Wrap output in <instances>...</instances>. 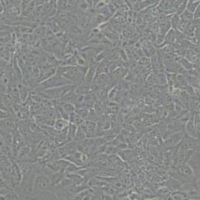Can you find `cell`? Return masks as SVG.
I'll use <instances>...</instances> for the list:
<instances>
[{"instance_id":"6","label":"cell","mask_w":200,"mask_h":200,"mask_svg":"<svg viewBox=\"0 0 200 200\" xmlns=\"http://www.w3.org/2000/svg\"><path fill=\"white\" fill-rule=\"evenodd\" d=\"M194 113L195 112H191L190 119L185 124L184 131H185V134H186L188 136L195 137V138H199V132L196 130L195 123H194Z\"/></svg>"},{"instance_id":"10","label":"cell","mask_w":200,"mask_h":200,"mask_svg":"<svg viewBox=\"0 0 200 200\" xmlns=\"http://www.w3.org/2000/svg\"><path fill=\"white\" fill-rule=\"evenodd\" d=\"M199 6V1H191L188 0L187 5H186V9L193 13L196 9Z\"/></svg>"},{"instance_id":"3","label":"cell","mask_w":200,"mask_h":200,"mask_svg":"<svg viewBox=\"0 0 200 200\" xmlns=\"http://www.w3.org/2000/svg\"><path fill=\"white\" fill-rule=\"evenodd\" d=\"M174 149L199 151V138H195L185 134L179 143L174 147Z\"/></svg>"},{"instance_id":"2","label":"cell","mask_w":200,"mask_h":200,"mask_svg":"<svg viewBox=\"0 0 200 200\" xmlns=\"http://www.w3.org/2000/svg\"><path fill=\"white\" fill-rule=\"evenodd\" d=\"M75 86L73 84H67L65 86H58L54 88L47 89L43 90V93L49 99H61L69 91L74 90Z\"/></svg>"},{"instance_id":"11","label":"cell","mask_w":200,"mask_h":200,"mask_svg":"<svg viewBox=\"0 0 200 200\" xmlns=\"http://www.w3.org/2000/svg\"><path fill=\"white\" fill-rule=\"evenodd\" d=\"M62 108H63V111L65 112L66 114H70L72 112H75V107L74 106V104L71 103H68V102H64L63 104L62 105Z\"/></svg>"},{"instance_id":"1","label":"cell","mask_w":200,"mask_h":200,"mask_svg":"<svg viewBox=\"0 0 200 200\" xmlns=\"http://www.w3.org/2000/svg\"><path fill=\"white\" fill-rule=\"evenodd\" d=\"M67 84L71 83L66 78L63 77V75L56 72V74L52 75L51 77L48 78L46 81L41 82L40 87L44 90H47V89L58 87V86H65V85H67Z\"/></svg>"},{"instance_id":"8","label":"cell","mask_w":200,"mask_h":200,"mask_svg":"<svg viewBox=\"0 0 200 200\" xmlns=\"http://www.w3.org/2000/svg\"><path fill=\"white\" fill-rule=\"evenodd\" d=\"M68 120L69 122L71 123H74V124H76V125L79 126L80 124L84 122V119L81 118V117L79 115L77 112H74L69 114V116H68Z\"/></svg>"},{"instance_id":"7","label":"cell","mask_w":200,"mask_h":200,"mask_svg":"<svg viewBox=\"0 0 200 200\" xmlns=\"http://www.w3.org/2000/svg\"><path fill=\"white\" fill-rule=\"evenodd\" d=\"M69 120L67 119H58L57 121L55 122L54 127L55 129L59 131V132H62L65 128H67L68 125H69Z\"/></svg>"},{"instance_id":"9","label":"cell","mask_w":200,"mask_h":200,"mask_svg":"<svg viewBox=\"0 0 200 200\" xmlns=\"http://www.w3.org/2000/svg\"><path fill=\"white\" fill-rule=\"evenodd\" d=\"M13 126H14V123L11 120V119H6L0 121V128L8 130V129H13Z\"/></svg>"},{"instance_id":"4","label":"cell","mask_w":200,"mask_h":200,"mask_svg":"<svg viewBox=\"0 0 200 200\" xmlns=\"http://www.w3.org/2000/svg\"><path fill=\"white\" fill-rule=\"evenodd\" d=\"M185 132L184 131H178V132L173 133L169 135L167 138L163 141V145L166 148L169 149H174V147L179 143V141L181 140V138L184 136Z\"/></svg>"},{"instance_id":"5","label":"cell","mask_w":200,"mask_h":200,"mask_svg":"<svg viewBox=\"0 0 200 200\" xmlns=\"http://www.w3.org/2000/svg\"><path fill=\"white\" fill-rule=\"evenodd\" d=\"M192 169L194 175L198 180H199V173H200V155L199 151H196L192 155L186 163Z\"/></svg>"},{"instance_id":"12","label":"cell","mask_w":200,"mask_h":200,"mask_svg":"<svg viewBox=\"0 0 200 200\" xmlns=\"http://www.w3.org/2000/svg\"><path fill=\"white\" fill-rule=\"evenodd\" d=\"M2 115H6V114H5L4 112H2V111L0 110V119H2V117H4V116H2Z\"/></svg>"}]
</instances>
